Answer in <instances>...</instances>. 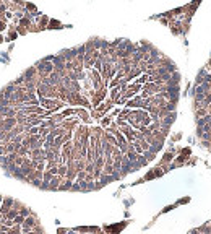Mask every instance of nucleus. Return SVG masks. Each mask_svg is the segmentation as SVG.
Wrapping results in <instances>:
<instances>
[{
	"mask_svg": "<svg viewBox=\"0 0 211 234\" xmlns=\"http://www.w3.org/2000/svg\"><path fill=\"white\" fill-rule=\"evenodd\" d=\"M208 101H211V94H210V96H208Z\"/></svg>",
	"mask_w": 211,
	"mask_h": 234,
	"instance_id": "11",
	"label": "nucleus"
},
{
	"mask_svg": "<svg viewBox=\"0 0 211 234\" xmlns=\"http://www.w3.org/2000/svg\"><path fill=\"white\" fill-rule=\"evenodd\" d=\"M145 158L148 159V161H149V159L154 158V153H153V151H151V153H148V151H146V153H145Z\"/></svg>",
	"mask_w": 211,
	"mask_h": 234,
	"instance_id": "10",
	"label": "nucleus"
},
{
	"mask_svg": "<svg viewBox=\"0 0 211 234\" xmlns=\"http://www.w3.org/2000/svg\"><path fill=\"white\" fill-rule=\"evenodd\" d=\"M7 234H21V226H11L7 229Z\"/></svg>",
	"mask_w": 211,
	"mask_h": 234,
	"instance_id": "3",
	"label": "nucleus"
},
{
	"mask_svg": "<svg viewBox=\"0 0 211 234\" xmlns=\"http://www.w3.org/2000/svg\"><path fill=\"white\" fill-rule=\"evenodd\" d=\"M23 223H24V218H23L21 215H18V216L13 219V224H16V226H21Z\"/></svg>",
	"mask_w": 211,
	"mask_h": 234,
	"instance_id": "6",
	"label": "nucleus"
},
{
	"mask_svg": "<svg viewBox=\"0 0 211 234\" xmlns=\"http://www.w3.org/2000/svg\"><path fill=\"white\" fill-rule=\"evenodd\" d=\"M18 213H20V215H21L23 218H28V216H31V215H32V213H31V210H28V208H24V207H23V208H21V210H20Z\"/></svg>",
	"mask_w": 211,
	"mask_h": 234,
	"instance_id": "4",
	"label": "nucleus"
},
{
	"mask_svg": "<svg viewBox=\"0 0 211 234\" xmlns=\"http://www.w3.org/2000/svg\"><path fill=\"white\" fill-rule=\"evenodd\" d=\"M52 177H54V176L50 174L49 171H46V172L42 174V182H50V179H52Z\"/></svg>",
	"mask_w": 211,
	"mask_h": 234,
	"instance_id": "7",
	"label": "nucleus"
},
{
	"mask_svg": "<svg viewBox=\"0 0 211 234\" xmlns=\"http://www.w3.org/2000/svg\"><path fill=\"white\" fill-rule=\"evenodd\" d=\"M67 172H68V169H67V166H60V168H59V176H60V177H63V176H67Z\"/></svg>",
	"mask_w": 211,
	"mask_h": 234,
	"instance_id": "8",
	"label": "nucleus"
},
{
	"mask_svg": "<svg viewBox=\"0 0 211 234\" xmlns=\"http://www.w3.org/2000/svg\"><path fill=\"white\" fill-rule=\"evenodd\" d=\"M38 132H39V129L32 127V129H29V130H28V133H29V135H38Z\"/></svg>",
	"mask_w": 211,
	"mask_h": 234,
	"instance_id": "9",
	"label": "nucleus"
},
{
	"mask_svg": "<svg viewBox=\"0 0 211 234\" xmlns=\"http://www.w3.org/2000/svg\"><path fill=\"white\" fill-rule=\"evenodd\" d=\"M60 177L59 176H54L52 179H50V182H49V189H52V190H55V189H59L60 187Z\"/></svg>",
	"mask_w": 211,
	"mask_h": 234,
	"instance_id": "2",
	"label": "nucleus"
},
{
	"mask_svg": "<svg viewBox=\"0 0 211 234\" xmlns=\"http://www.w3.org/2000/svg\"><path fill=\"white\" fill-rule=\"evenodd\" d=\"M41 103H42V104H46V106H44V107H46V109H52V107H54V101H49V99H41Z\"/></svg>",
	"mask_w": 211,
	"mask_h": 234,
	"instance_id": "5",
	"label": "nucleus"
},
{
	"mask_svg": "<svg viewBox=\"0 0 211 234\" xmlns=\"http://www.w3.org/2000/svg\"><path fill=\"white\" fill-rule=\"evenodd\" d=\"M38 70L42 72L44 75H47V73H52V72H54V65H52L49 60H42V62L38 64Z\"/></svg>",
	"mask_w": 211,
	"mask_h": 234,
	"instance_id": "1",
	"label": "nucleus"
}]
</instances>
